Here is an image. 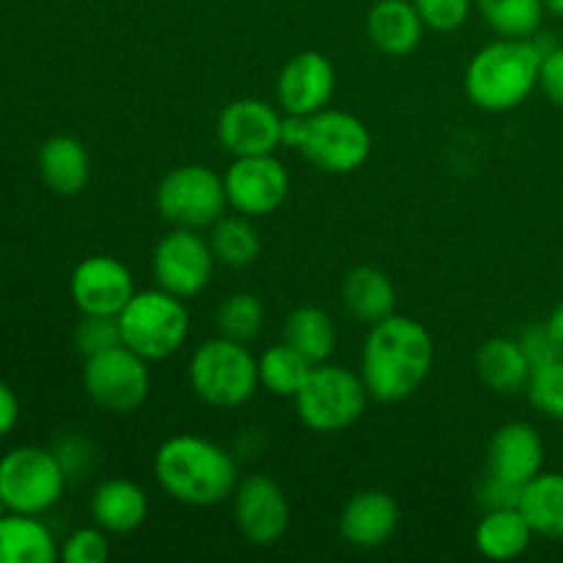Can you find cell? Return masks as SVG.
<instances>
[{
    "label": "cell",
    "mask_w": 563,
    "mask_h": 563,
    "mask_svg": "<svg viewBox=\"0 0 563 563\" xmlns=\"http://www.w3.org/2000/svg\"><path fill=\"white\" fill-rule=\"evenodd\" d=\"M432 366L434 341L421 322L390 313L372 324L361 355V377L372 399L405 401L427 383Z\"/></svg>",
    "instance_id": "cell-1"
},
{
    "label": "cell",
    "mask_w": 563,
    "mask_h": 563,
    "mask_svg": "<svg viewBox=\"0 0 563 563\" xmlns=\"http://www.w3.org/2000/svg\"><path fill=\"white\" fill-rule=\"evenodd\" d=\"M154 476L165 495L196 509L223 504L240 484L234 456L198 434L165 440L154 454Z\"/></svg>",
    "instance_id": "cell-2"
},
{
    "label": "cell",
    "mask_w": 563,
    "mask_h": 563,
    "mask_svg": "<svg viewBox=\"0 0 563 563\" xmlns=\"http://www.w3.org/2000/svg\"><path fill=\"white\" fill-rule=\"evenodd\" d=\"M544 49L531 38H504L473 55L465 71V91L476 108L506 113L526 102L539 86Z\"/></svg>",
    "instance_id": "cell-3"
},
{
    "label": "cell",
    "mask_w": 563,
    "mask_h": 563,
    "mask_svg": "<svg viewBox=\"0 0 563 563\" xmlns=\"http://www.w3.org/2000/svg\"><path fill=\"white\" fill-rule=\"evenodd\" d=\"M190 388L203 405L218 410H234L253 399L258 383V361L247 352V344L218 335L192 352L187 366Z\"/></svg>",
    "instance_id": "cell-4"
},
{
    "label": "cell",
    "mask_w": 563,
    "mask_h": 563,
    "mask_svg": "<svg viewBox=\"0 0 563 563\" xmlns=\"http://www.w3.org/2000/svg\"><path fill=\"white\" fill-rule=\"evenodd\" d=\"M368 405V390L361 374L344 366L311 368L308 379L295 396V410L302 427L317 434H335L361 421Z\"/></svg>",
    "instance_id": "cell-5"
},
{
    "label": "cell",
    "mask_w": 563,
    "mask_h": 563,
    "mask_svg": "<svg viewBox=\"0 0 563 563\" xmlns=\"http://www.w3.org/2000/svg\"><path fill=\"white\" fill-rule=\"evenodd\" d=\"M121 341L146 361H165L181 350L190 333V313L181 297L165 289L135 291L119 313Z\"/></svg>",
    "instance_id": "cell-6"
},
{
    "label": "cell",
    "mask_w": 563,
    "mask_h": 563,
    "mask_svg": "<svg viewBox=\"0 0 563 563\" xmlns=\"http://www.w3.org/2000/svg\"><path fill=\"white\" fill-rule=\"evenodd\" d=\"M157 212L174 229H212L225 214L223 176L207 165H181L174 168L157 187Z\"/></svg>",
    "instance_id": "cell-7"
},
{
    "label": "cell",
    "mask_w": 563,
    "mask_h": 563,
    "mask_svg": "<svg viewBox=\"0 0 563 563\" xmlns=\"http://www.w3.org/2000/svg\"><path fill=\"white\" fill-rule=\"evenodd\" d=\"M66 487L58 456L38 445H22L0 460V495L20 515H42L53 509Z\"/></svg>",
    "instance_id": "cell-8"
},
{
    "label": "cell",
    "mask_w": 563,
    "mask_h": 563,
    "mask_svg": "<svg viewBox=\"0 0 563 563\" xmlns=\"http://www.w3.org/2000/svg\"><path fill=\"white\" fill-rule=\"evenodd\" d=\"M297 152L324 174H352L372 154V132L357 115L324 108L306 115Z\"/></svg>",
    "instance_id": "cell-9"
},
{
    "label": "cell",
    "mask_w": 563,
    "mask_h": 563,
    "mask_svg": "<svg viewBox=\"0 0 563 563\" xmlns=\"http://www.w3.org/2000/svg\"><path fill=\"white\" fill-rule=\"evenodd\" d=\"M82 388L99 410L113 412V416L135 412L152 388L148 361L124 344L99 352V355L86 357Z\"/></svg>",
    "instance_id": "cell-10"
},
{
    "label": "cell",
    "mask_w": 563,
    "mask_h": 563,
    "mask_svg": "<svg viewBox=\"0 0 563 563\" xmlns=\"http://www.w3.org/2000/svg\"><path fill=\"white\" fill-rule=\"evenodd\" d=\"M214 262L218 258H214L209 240H203L192 229H174L157 242L152 253L157 286L181 297V300L201 295L207 289V284L212 280Z\"/></svg>",
    "instance_id": "cell-11"
},
{
    "label": "cell",
    "mask_w": 563,
    "mask_h": 563,
    "mask_svg": "<svg viewBox=\"0 0 563 563\" xmlns=\"http://www.w3.org/2000/svg\"><path fill=\"white\" fill-rule=\"evenodd\" d=\"M225 198L247 218L273 214L289 196V174L275 154H256V157H234L223 176Z\"/></svg>",
    "instance_id": "cell-12"
},
{
    "label": "cell",
    "mask_w": 563,
    "mask_h": 563,
    "mask_svg": "<svg viewBox=\"0 0 563 563\" xmlns=\"http://www.w3.org/2000/svg\"><path fill=\"white\" fill-rule=\"evenodd\" d=\"M234 520L242 537L253 544H275L289 528V500L275 478L253 473L234 489Z\"/></svg>",
    "instance_id": "cell-13"
},
{
    "label": "cell",
    "mask_w": 563,
    "mask_h": 563,
    "mask_svg": "<svg viewBox=\"0 0 563 563\" xmlns=\"http://www.w3.org/2000/svg\"><path fill=\"white\" fill-rule=\"evenodd\" d=\"M69 291L80 313L119 317L135 295L130 267L113 256H88L75 267Z\"/></svg>",
    "instance_id": "cell-14"
},
{
    "label": "cell",
    "mask_w": 563,
    "mask_h": 563,
    "mask_svg": "<svg viewBox=\"0 0 563 563\" xmlns=\"http://www.w3.org/2000/svg\"><path fill=\"white\" fill-rule=\"evenodd\" d=\"M280 126L284 119L275 108L258 99H236L225 104L218 119V137L225 152L234 157H256L275 154L280 146Z\"/></svg>",
    "instance_id": "cell-15"
},
{
    "label": "cell",
    "mask_w": 563,
    "mask_h": 563,
    "mask_svg": "<svg viewBox=\"0 0 563 563\" xmlns=\"http://www.w3.org/2000/svg\"><path fill=\"white\" fill-rule=\"evenodd\" d=\"M335 91V69L328 55L317 49L297 53L286 60L278 75L275 97L278 104L291 115H313L328 108Z\"/></svg>",
    "instance_id": "cell-16"
},
{
    "label": "cell",
    "mask_w": 563,
    "mask_h": 563,
    "mask_svg": "<svg viewBox=\"0 0 563 563\" xmlns=\"http://www.w3.org/2000/svg\"><path fill=\"white\" fill-rule=\"evenodd\" d=\"M399 528V504L383 489H363L344 506L339 520L341 539L350 548L377 550Z\"/></svg>",
    "instance_id": "cell-17"
},
{
    "label": "cell",
    "mask_w": 563,
    "mask_h": 563,
    "mask_svg": "<svg viewBox=\"0 0 563 563\" xmlns=\"http://www.w3.org/2000/svg\"><path fill=\"white\" fill-rule=\"evenodd\" d=\"M489 473L526 487L542 473L544 443L537 429L526 421H511L495 429L487 449Z\"/></svg>",
    "instance_id": "cell-18"
},
{
    "label": "cell",
    "mask_w": 563,
    "mask_h": 563,
    "mask_svg": "<svg viewBox=\"0 0 563 563\" xmlns=\"http://www.w3.org/2000/svg\"><path fill=\"white\" fill-rule=\"evenodd\" d=\"M476 374L495 394L515 396L520 390H528L533 368L520 341L495 335L476 350Z\"/></svg>",
    "instance_id": "cell-19"
},
{
    "label": "cell",
    "mask_w": 563,
    "mask_h": 563,
    "mask_svg": "<svg viewBox=\"0 0 563 563\" xmlns=\"http://www.w3.org/2000/svg\"><path fill=\"white\" fill-rule=\"evenodd\" d=\"M423 27L427 25L412 0H379L366 20L368 38L394 58L412 53L421 44Z\"/></svg>",
    "instance_id": "cell-20"
},
{
    "label": "cell",
    "mask_w": 563,
    "mask_h": 563,
    "mask_svg": "<svg viewBox=\"0 0 563 563\" xmlns=\"http://www.w3.org/2000/svg\"><path fill=\"white\" fill-rule=\"evenodd\" d=\"M91 515L108 533H132L146 522L148 498L130 478H108L91 495Z\"/></svg>",
    "instance_id": "cell-21"
},
{
    "label": "cell",
    "mask_w": 563,
    "mask_h": 563,
    "mask_svg": "<svg viewBox=\"0 0 563 563\" xmlns=\"http://www.w3.org/2000/svg\"><path fill=\"white\" fill-rule=\"evenodd\" d=\"M38 174L58 196H77L88 185L91 159L86 146L71 135H53L38 148Z\"/></svg>",
    "instance_id": "cell-22"
},
{
    "label": "cell",
    "mask_w": 563,
    "mask_h": 563,
    "mask_svg": "<svg viewBox=\"0 0 563 563\" xmlns=\"http://www.w3.org/2000/svg\"><path fill=\"white\" fill-rule=\"evenodd\" d=\"M344 308L363 324H377L396 313V289L377 267H355L341 286Z\"/></svg>",
    "instance_id": "cell-23"
},
{
    "label": "cell",
    "mask_w": 563,
    "mask_h": 563,
    "mask_svg": "<svg viewBox=\"0 0 563 563\" xmlns=\"http://www.w3.org/2000/svg\"><path fill=\"white\" fill-rule=\"evenodd\" d=\"M58 548L44 522L33 515L0 517V563H53Z\"/></svg>",
    "instance_id": "cell-24"
},
{
    "label": "cell",
    "mask_w": 563,
    "mask_h": 563,
    "mask_svg": "<svg viewBox=\"0 0 563 563\" xmlns=\"http://www.w3.org/2000/svg\"><path fill=\"white\" fill-rule=\"evenodd\" d=\"M533 528L520 509H493L476 526V548L489 561H515L531 548Z\"/></svg>",
    "instance_id": "cell-25"
},
{
    "label": "cell",
    "mask_w": 563,
    "mask_h": 563,
    "mask_svg": "<svg viewBox=\"0 0 563 563\" xmlns=\"http://www.w3.org/2000/svg\"><path fill=\"white\" fill-rule=\"evenodd\" d=\"M520 511L533 533L563 539V473H539L522 487Z\"/></svg>",
    "instance_id": "cell-26"
},
{
    "label": "cell",
    "mask_w": 563,
    "mask_h": 563,
    "mask_svg": "<svg viewBox=\"0 0 563 563\" xmlns=\"http://www.w3.org/2000/svg\"><path fill=\"white\" fill-rule=\"evenodd\" d=\"M286 344L295 346L297 352L308 357L313 366L328 363L335 350V324L328 311L317 306H300L286 319Z\"/></svg>",
    "instance_id": "cell-27"
},
{
    "label": "cell",
    "mask_w": 563,
    "mask_h": 563,
    "mask_svg": "<svg viewBox=\"0 0 563 563\" xmlns=\"http://www.w3.org/2000/svg\"><path fill=\"white\" fill-rule=\"evenodd\" d=\"M311 368L313 363L284 341V344H275L262 352V357H258V383L273 396L295 399Z\"/></svg>",
    "instance_id": "cell-28"
},
{
    "label": "cell",
    "mask_w": 563,
    "mask_h": 563,
    "mask_svg": "<svg viewBox=\"0 0 563 563\" xmlns=\"http://www.w3.org/2000/svg\"><path fill=\"white\" fill-rule=\"evenodd\" d=\"M209 245H212L214 258L225 267L242 269L247 264H253L262 253V240H258V231L253 229L251 218L247 214H231V218H220L212 225V236H209Z\"/></svg>",
    "instance_id": "cell-29"
},
{
    "label": "cell",
    "mask_w": 563,
    "mask_h": 563,
    "mask_svg": "<svg viewBox=\"0 0 563 563\" xmlns=\"http://www.w3.org/2000/svg\"><path fill=\"white\" fill-rule=\"evenodd\" d=\"M482 16L498 36L531 38L542 27L544 0H478Z\"/></svg>",
    "instance_id": "cell-30"
},
{
    "label": "cell",
    "mask_w": 563,
    "mask_h": 563,
    "mask_svg": "<svg viewBox=\"0 0 563 563\" xmlns=\"http://www.w3.org/2000/svg\"><path fill=\"white\" fill-rule=\"evenodd\" d=\"M214 324H218L220 335L240 344H251L258 339L264 328V306L256 295L251 291H236L220 302L218 313H214Z\"/></svg>",
    "instance_id": "cell-31"
},
{
    "label": "cell",
    "mask_w": 563,
    "mask_h": 563,
    "mask_svg": "<svg viewBox=\"0 0 563 563\" xmlns=\"http://www.w3.org/2000/svg\"><path fill=\"white\" fill-rule=\"evenodd\" d=\"M528 399L539 412L563 423V357L548 366L533 368L531 383H528Z\"/></svg>",
    "instance_id": "cell-32"
},
{
    "label": "cell",
    "mask_w": 563,
    "mask_h": 563,
    "mask_svg": "<svg viewBox=\"0 0 563 563\" xmlns=\"http://www.w3.org/2000/svg\"><path fill=\"white\" fill-rule=\"evenodd\" d=\"M75 344L86 357L108 352L113 346L124 344L121 341L119 317H97V313H82L80 324L75 328Z\"/></svg>",
    "instance_id": "cell-33"
},
{
    "label": "cell",
    "mask_w": 563,
    "mask_h": 563,
    "mask_svg": "<svg viewBox=\"0 0 563 563\" xmlns=\"http://www.w3.org/2000/svg\"><path fill=\"white\" fill-rule=\"evenodd\" d=\"M412 3L421 14L423 25L440 33H451L462 27L467 14H471V0H412Z\"/></svg>",
    "instance_id": "cell-34"
},
{
    "label": "cell",
    "mask_w": 563,
    "mask_h": 563,
    "mask_svg": "<svg viewBox=\"0 0 563 563\" xmlns=\"http://www.w3.org/2000/svg\"><path fill=\"white\" fill-rule=\"evenodd\" d=\"M66 563H104L110 555L108 531L102 528H80L66 539L60 550Z\"/></svg>",
    "instance_id": "cell-35"
},
{
    "label": "cell",
    "mask_w": 563,
    "mask_h": 563,
    "mask_svg": "<svg viewBox=\"0 0 563 563\" xmlns=\"http://www.w3.org/2000/svg\"><path fill=\"white\" fill-rule=\"evenodd\" d=\"M520 346L526 352V357L531 361V368L548 366L563 357V344L553 335V330L548 328V322L531 324L526 333L520 335Z\"/></svg>",
    "instance_id": "cell-36"
},
{
    "label": "cell",
    "mask_w": 563,
    "mask_h": 563,
    "mask_svg": "<svg viewBox=\"0 0 563 563\" xmlns=\"http://www.w3.org/2000/svg\"><path fill=\"white\" fill-rule=\"evenodd\" d=\"M522 487L515 482H506V478L495 476L487 471L484 482L478 484V504L487 511L493 509H520Z\"/></svg>",
    "instance_id": "cell-37"
},
{
    "label": "cell",
    "mask_w": 563,
    "mask_h": 563,
    "mask_svg": "<svg viewBox=\"0 0 563 563\" xmlns=\"http://www.w3.org/2000/svg\"><path fill=\"white\" fill-rule=\"evenodd\" d=\"M53 454L58 456V462H60V467H64L66 478H80L93 462L91 443H88V440H82V438H77V434L60 438L58 445L53 449Z\"/></svg>",
    "instance_id": "cell-38"
},
{
    "label": "cell",
    "mask_w": 563,
    "mask_h": 563,
    "mask_svg": "<svg viewBox=\"0 0 563 563\" xmlns=\"http://www.w3.org/2000/svg\"><path fill=\"white\" fill-rule=\"evenodd\" d=\"M539 86L548 93L550 102L563 108V47L544 49L542 69H539Z\"/></svg>",
    "instance_id": "cell-39"
},
{
    "label": "cell",
    "mask_w": 563,
    "mask_h": 563,
    "mask_svg": "<svg viewBox=\"0 0 563 563\" xmlns=\"http://www.w3.org/2000/svg\"><path fill=\"white\" fill-rule=\"evenodd\" d=\"M16 418H20V401L9 385L0 383V438H5L14 429Z\"/></svg>",
    "instance_id": "cell-40"
},
{
    "label": "cell",
    "mask_w": 563,
    "mask_h": 563,
    "mask_svg": "<svg viewBox=\"0 0 563 563\" xmlns=\"http://www.w3.org/2000/svg\"><path fill=\"white\" fill-rule=\"evenodd\" d=\"M548 328L553 330V335H555V339H559L561 344H563V302H559V306H555V311L550 313V319H548Z\"/></svg>",
    "instance_id": "cell-41"
},
{
    "label": "cell",
    "mask_w": 563,
    "mask_h": 563,
    "mask_svg": "<svg viewBox=\"0 0 563 563\" xmlns=\"http://www.w3.org/2000/svg\"><path fill=\"white\" fill-rule=\"evenodd\" d=\"M544 9H548L550 14L563 16V0H544Z\"/></svg>",
    "instance_id": "cell-42"
},
{
    "label": "cell",
    "mask_w": 563,
    "mask_h": 563,
    "mask_svg": "<svg viewBox=\"0 0 563 563\" xmlns=\"http://www.w3.org/2000/svg\"><path fill=\"white\" fill-rule=\"evenodd\" d=\"M5 509H9V506H5V500H3V495H0V517L5 515Z\"/></svg>",
    "instance_id": "cell-43"
}]
</instances>
